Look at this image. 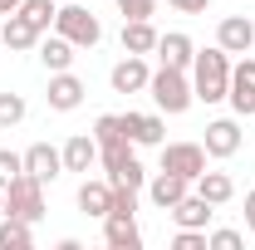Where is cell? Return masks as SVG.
<instances>
[{"label":"cell","mask_w":255,"mask_h":250,"mask_svg":"<svg viewBox=\"0 0 255 250\" xmlns=\"http://www.w3.org/2000/svg\"><path fill=\"white\" fill-rule=\"evenodd\" d=\"M226 89H231V54L221 44L196 49V59H191V94L201 103H221Z\"/></svg>","instance_id":"obj_1"},{"label":"cell","mask_w":255,"mask_h":250,"mask_svg":"<svg viewBox=\"0 0 255 250\" xmlns=\"http://www.w3.org/2000/svg\"><path fill=\"white\" fill-rule=\"evenodd\" d=\"M147 94H152V103H157L167 118H177V113H187L191 103H196V94H191V79L187 69H152V79H147Z\"/></svg>","instance_id":"obj_2"},{"label":"cell","mask_w":255,"mask_h":250,"mask_svg":"<svg viewBox=\"0 0 255 250\" xmlns=\"http://www.w3.org/2000/svg\"><path fill=\"white\" fill-rule=\"evenodd\" d=\"M54 30L74 44V49H94L98 39H103V25H98V15L94 10H84L79 0H64L59 5V15H54Z\"/></svg>","instance_id":"obj_3"},{"label":"cell","mask_w":255,"mask_h":250,"mask_svg":"<svg viewBox=\"0 0 255 250\" xmlns=\"http://www.w3.org/2000/svg\"><path fill=\"white\" fill-rule=\"evenodd\" d=\"M5 216H20V221H39L44 216V182L30 177V172H20L10 187H5Z\"/></svg>","instance_id":"obj_4"},{"label":"cell","mask_w":255,"mask_h":250,"mask_svg":"<svg viewBox=\"0 0 255 250\" xmlns=\"http://www.w3.org/2000/svg\"><path fill=\"white\" fill-rule=\"evenodd\" d=\"M226 103L236 108V118H255V54H246L241 64H231Z\"/></svg>","instance_id":"obj_5"},{"label":"cell","mask_w":255,"mask_h":250,"mask_svg":"<svg viewBox=\"0 0 255 250\" xmlns=\"http://www.w3.org/2000/svg\"><path fill=\"white\" fill-rule=\"evenodd\" d=\"M162 167L187 177V182H196L206 172V147L201 142H162Z\"/></svg>","instance_id":"obj_6"},{"label":"cell","mask_w":255,"mask_h":250,"mask_svg":"<svg viewBox=\"0 0 255 250\" xmlns=\"http://www.w3.org/2000/svg\"><path fill=\"white\" fill-rule=\"evenodd\" d=\"M147 79H152L147 54H123V59L108 69V84H113V94H142V89H147Z\"/></svg>","instance_id":"obj_7"},{"label":"cell","mask_w":255,"mask_h":250,"mask_svg":"<svg viewBox=\"0 0 255 250\" xmlns=\"http://www.w3.org/2000/svg\"><path fill=\"white\" fill-rule=\"evenodd\" d=\"M216 44H221L226 54H251V49H255V25H251V15H226L221 25H216Z\"/></svg>","instance_id":"obj_8"},{"label":"cell","mask_w":255,"mask_h":250,"mask_svg":"<svg viewBox=\"0 0 255 250\" xmlns=\"http://www.w3.org/2000/svg\"><path fill=\"white\" fill-rule=\"evenodd\" d=\"M84 79L74 74V69H64V74H49V108L54 113H74L79 103H84Z\"/></svg>","instance_id":"obj_9"},{"label":"cell","mask_w":255,"mask_h":250,"mask_svg":"<svg viewBox=\"0 0 255 250\" xmlns=\"http://www.w3.org/2000/svg\"><path fill=\"white\" fill-rule=\"evenodd\" d=\"M241 142H246L241 137V123L236 118H216V123H206V142L201 147H206V157H236Z\"/></svg>","instance_id":"obj_10"},{"label":"cell","mask_w":255,"mask_h":250,"mask_svg":"<svg viewBox=\"0 0 255 250\" xmlns=\"http://www.w3.org/2000/svg\"><path fill=\"white\" fill-rule=\"evenodd\" d=\"M25 172L39 177V182H54V177H64V152L49 147V142H30L25 147Z\"/></svg>","instance_id":"obj_11"},{"label":"cell","mask_w":255,"mask_h":250,"mask_svg":"<svg viewBox=\"0 0 255 250\" xmlns=\"http://www.w3.org/2000/svg\"><path fill=\"white\" fill-rule=\"evenodd\" d=\"M167 216L177 221V226H191V231H206L211 226V216H216V206L206 201V196H196V191H187L177 206H167Z\"/></svg>","instance_id":"obj_12"},{"label":"cell","mask_w":255,"mask_h":250,"mask_svg":"<svg viewBox=\"0 0 255 250\" xmlns=\"http://www.w3.org/2000/svg\"><path fill=\"white\" fill-rule=\"evenodd\" d=\"M123 132L132 137V147H162L167 123H162L157 113H123Z\"/></svg>","instance_id":"obj_13"},{"label":"cell","mask_w":255,"mask_h":250,"mask_svg":"<svg viewBox=\"0 0 255 250\" xmlns=\"http://www.w3.org/2000/svg\"><path fill=\"white\" fill-rule=\"evenodd\" d=\"M167 69H191V59H196V44H191V34L172 30V34H157V49H152Z\"/></svg>","instance_id":"obj_14"},{"label":"cell","mask_w":255,"mask_h":250,"mask_svg":"<svg viewBox=\"0 0 255 250\" xmlns=\"http://www.w3.org/2000/svg\"><path fill=\"white\" fill-rule=\"evenodd\" d=\"M34 54H39V64H44L49 74H64V69H74V44H69L59 30H54V34H39Z\"/></svg>","instance_id":"obj_15"},{"label":"cell","mask_w":255,"mask_h":250,"mask_svg":"<svg viewBox=\"0 0 255 250\" xmlns=\"http://www.w3.org/2000/svg\"><path fill=\"white\" fill-rule=\"evenodd\" d=\"M103 241H108V250H142L137 216H103Z\"/></svg>","instance_id":"obj_16"},{"label":"cell","mask_w":255,"mask_h":250,"mask_svg":"<svg viewBox=\"0 0 255 250\" xmlns=\"http://www.w3.org/2000/svg\"><path fill=\"white\" fill-rule=\"evenodd\" d=\"M187 191H191V182H187V177H177V172H167V167L147 182V196H152V206H162V211H167V206H177Z\"/></svg>","instance_id":"obj_17"},{"label":"cell","mask_w":255,"mask_h":250,"mask_svg":"<svg viewBox=\"0 0 255 250\" xmlns=\"http://www.w3.org/2000/svg\"><path fill=\"white\" fill-rule=\"evenodd\" d=\"M59 152H64V172H89L98 162V142H94V132H74Z\"/></svg>","instance_id":"obj_18"},{"label":"cell","mask_w":255,"mask_h":250,"mask_svg":"<svg viewBox=\"0 0 255 250\" xmlns=\"http://www.w3.org/2000/svg\"><path fill=\"white\" fill-rule=\"evenodd\" d=\"M79 211L103 221L113 211V182H89V177H84V187H79Z\"/></svg>","instance_id":"obj_19"},{"label":"cell","mask_w":255,"mask_h":250,"mask_svg":"<svg viewBox=\"0 0 255 250\" xmlns=\"http://www.w3.org/2000/svg\"><path fill=\"white\" fill-rule=\"evenodd\" d=\"M0 44H5V49H34V44H39V30L15 10V15H5V25H0Z\"/></svg>","instance_id":"obj_20"},{"label":"cell","mask_w":255,"mask_h":250,"mask_svg":"<svg viewBox=\"0 0 255 250\" xmlns=\"http://www.w3.org/2000/svg\"><path fill=\"white\" fill-rule=\"evenodd\" d=\"M152 49H157L152 20H123V54H152Z\"/></svg>","instance_id":"obj_21"},{"label":"cell","mask_w":255,"mask_h":250,"mask_svg":"<svg viewBox=\"0 0 255 250\" xmlns=\"http://www.w3.org/2000/svg\"><path fill=\"white\" fill-rule=\"evenodd\" d=\"M191 191H196V196H206L211 206H226V201L236 196V182H231L226 172H201V177L191 182Z\"/></svg>","instance_id":"obj_22"},{"label":"cell","mask_w":255,"mask_h":250,"mask_svg":"<svg viewBox=\"0 0 255 250\" xmlns=\"http://www.w3.org/2000/svg\"><path fill=\"white\" fill-rule=\"evenodd\" d=\"M30 246H34L30 221H20V216H0V250H30Z\"/></svg>","instance_id":"obj_23"},{"label":"cell","mask_w":255,"mask_h":250,"mask_svg":"<svg viewBox=\"0 0 255 250\" xmlns=\"http://www.w3.org/2000/svg\"><path fill=\"white\" fill-rule=\"evenodd\" d=\"M20 15H25V20H30L39 34H49V30H54V15H59V5H54V0H20Z\"/></svg>","instance_id":"obj_24"},{"label":"cell","mask_w":255,"mask_h":250,"mask_svg":"<svg viewBox=\"0 0 255 250\" xmlns=\"http://www.w3.org/2000/svg\"><path fill=\"white\" fill-rule=\"evenodd\" d=\"M118 137H128L123 132V113H103V118L94 123V142L103 147V142H118ZM128 142H132V137H128Z\"/></svg>","instance_id":"obj_25"},{"label":"cell","mask_w":255,"mask_h":250,"mask_svg":"<svg viewBox=\"0 0 255 250\" xmlns=\"http://www.w3.org/2000/svg\"><path fill=\"white\" fill-rule=\"evenodd\" d=\"M108 216H137V187L113 182V211H108Z\"/></svg>","instance_id":"obj_26"},{"label":"cell","mask_w":255,"mask_h":250,"mask_svg":"<svg viewBox=\"0 0 255 250\" xmlns=\"http://www.w3.org/2000/svg\"><path fill=\"white\" fill-rule=\"evenodd\" d=\"M15 123H25V98L0 94V127H15Z\"/></svg>","instance_id":"obj_27"},{"label":"cell","mask_w":255,"mask_h":250,"mask_svg":"<svg viewBox=\"0 0 255 250\" xmlns=\"http://www.w3.org/2000/svg\"><path fill=\"white\" fill-rule=\"evenodd\" d=\"M20 172H25V152H10V147H0V187H10Z\"/></svg>","instance_id":"obj_28"},{"label":"cell","mask_w":255,"mask_h":250,"mask_svg":"<svg viewBox=\"0 0 255 250\" xmlns=\"http://www.w3.org/2000/svg\"><path fill=\"white\" fill-rule=\"evenodd\" d=\"M108 182H123V187H142V182H147V172H142V162H137V157H128V162L118 167V172H113V177H108Z\"/></svg>","instance_id":"obj_29"},{"label":"cell","mask_w":255,"mask_h":250,"mask_svg":"<svg viewBox=\"0 0 255 250\" xmlns=\"http://www.w3.org/2000/svg\"><path fill=\"white\" fill-rule=\"evenodd\" d=\"M172 250H206V231L177 226V236H172Z\"/></svg>","instance_id":"obj_30"},{"label":"cell","mask_w":255,"mask_h":250,"mask_svg":"<svg viewBox=\"0 0 255 250\" xmlns=\"http://www.w3.org/2000/svg\"><path fill=\"white\" fill-rule=\"evenodd\" d=\"M123 20H152L157 15V0H118Z\"/></svg>","instance_id":"obj_31"},{"label":"cell","mask_w":255,"mask_h":250,"mask_svg":"<svg viewBox=\"0 0 255 250\" xmlns=\"http://www.w3.org/2000/svg\"><path fill=\"white\" fill-rule=\"evenodd\" d=\"M206 250H241V231H206Z\"/></svg>","instance_id":"obj_32"},{"label":"cell","mask_w":255,"mask_h":250,"mask_svg":"<svg viewBox=\"0 0 255 250\" xmlns=\"http://www.w3.org/2000/svg\"><path fill=\"white\" fill-rule=\"evenodd\" d=\"M167 5H172L177 15H206V5H211V0H167Z\"/></svg>","instance_id":"obj_33"},{"label":"cell","mask_w":255,"mask_h":250,"mask_svg":"<svg viewBox=\"0 0 255 250\" xmlns=\"http://www.w3.org/2000/svg\"><path fill=\"white\" fill-rule=\"evenodd\" d=\"M246 231L255 236V191H246Z\"/></svg>","instance_id":"obj_34"},{"label":"cell","mask_w":255,"mask_h":250,"mask_svg":"<svg viewBox=\"0 0 255 250\" xmlns=\"http://www.w3.org/2000/svg\"><path fill=\"white\" fill-rule=\"evenodd\" d=\"M20 10V0H0V15H15Z\"/></svg>","instance_id":"obj_35"},{"label":"cell","mask_w":255,"mask_h":250,"mask_svg":"<svg viewBox=\"0 0 255 250\" xmlns=\"http://www.w3.org/2000/svg\"><path fill=\"white\" fill-rule=\"evenodd\" d=\"M0 216H5V187H0Z\"/></svg>","instance_id":"obj_36"},{"label":"cell","mask_w":255,"mask_h":250,"mask_svg":"<svg viewBox=\"0 0 255 250\" xmlns=\"http://www.w3.org/2000/svg\"><path fill=\"white\" fill-rule=\"evenodd\" d=\"M251 54H255V49H251Z\"/></svg>","instance_id":"obj_37"}]
</instances>
